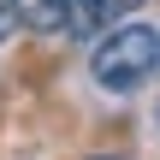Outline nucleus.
Here are the masks:
<instances>
[{"instance_id":"obj_1","label":"nucleus","mask_w":160,"mask_h":160,"mask_svg":"<svg viewBox=\"0 0 160 160\" xmlns=\"http://www.w3.org/2000/svg\"><path fill=\"white\" fill-rule=\"evenodd\" d=\"M154 71H160V30L142 24V18L113 24V30L95 42V53H89V77H95L107 95H131V89H142Z\"/></svg>"},{"instance_id":"obj_2","label":"nucleus","mask_w":160,"mask_h":160,"mask_svg":"<svg viewBox=\"0 0 160 160\" xmlns=\"http://www.w3.org/2000/svg\"><path fill=\"white\" fill-rule=\"evenodd\" d=\"M119 6L131 0H65V36H101Z\"/></svg>"},{"instance_id":"obj_3","label":"nucleus","mask_w":160,"mask_h":160,"mask_svg":"<svg viewBox=\"0 0 160 160\" xmlns=\"http://www.w3.org/2000/svg\"><path fill=\"white\" fill-rule=\"evenodd\" d=\"M12 12L30 30H42V36H59L65 30V0H12Z\"/></svg>"},{"instance_id":"obj_4","label":"nucleus","mask_w":160,"mask_h":160,"mask_svg":"<svg viewBox=\"0 0 160 160\" xmlns=\"http://www.w3.org/2000/svg\"><path fill=\"white\" fill-rule=\"evenodd\" d=\"M18 24H24V18L12 12V0H0V48H6V42L18 36Z\"/></svg>"},{"instance_id":"obj_5","label":"nucleus","mask_w":160,"mask_h":160,"mask_svg":"<svg viewBox=\"0 0 160 160\" xmlns=\"http://www.w3.org/2000/svg\"><path fill=\"white\" fill-rule=\"evenodd\" d=\"M89 160H125V154H89Z\"/></svg>"},{"instance_id":"obj_6","label":"nucleus","mask_w":160,"mask_h":160,"mask_svg":"<svg viewBox=\"0 0 160 160\" xmlns=\"http://www.w3.org/2000/svg\"><path fill=\"white\" fill-rule=\"evenodd\" d=\"M154 125H160V107H154Z\"/></svg>"}]
</instances>
